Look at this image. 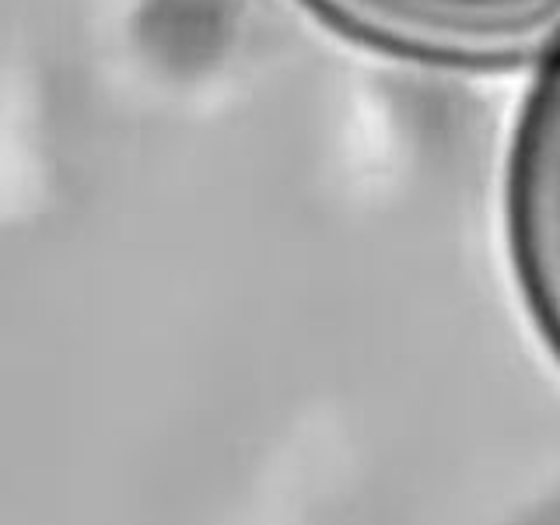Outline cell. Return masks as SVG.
<instances>
[{"instance_id":"2","label":"cell","mask_w":560,"mask_h":525,"mask_svg":"<svg viewBox=\"0 0 560 525\" xmlns=\"http://www.w3.org/2000/svg\"><path fill=\"white\" fill-rule=\"evenodd\" d=\"M525 189L536 259L560 312V57L529 109L525 130Z\"/></svg>"},{"instance_id":"1","label":"cell","mask_w":560,"mask_h":525,"mask_svg":"<svg viewBox=\"0 0 560 525\" xmlns=\"http://www.w3.org/2000/svg\"><path fill=\"white\" fill-rule=\"evenodd\" d=\"M350 14L410 39L494 46L560 22V0H337Z\"/></svg>"}]
</instances>
